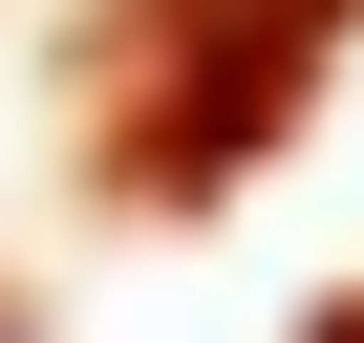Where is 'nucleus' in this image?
Segmentation results:
<instances>
[{"label": "nucleus", "instance_id": "f257e3e1", "mask_svg": "<svg viewBox=\"0 0 364 343\" xmlns=\"http://www.w3.org/2000/svg\"><path fill=\"white\" fill-rule=\"evenodd\" d=\"M321 343H364V300H343V322H321Z\"/></svg>", "mask_w": 364, "mask_h": 343}, {"label": "nucleus", "instance_id": "f03ea898", "mask_svg": "<svg viewBox=\"0 0 364 343\" xmlns=\"http://www.w3.org/2000/svg\"><path fill=\"white\" fill-rule=\"evenodd\" d=\"M0 343H22V322H0Z\"/></svg>", "mask_w": 364, "mask_h": 343}]
</instances>
